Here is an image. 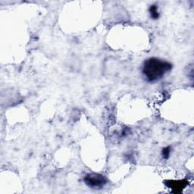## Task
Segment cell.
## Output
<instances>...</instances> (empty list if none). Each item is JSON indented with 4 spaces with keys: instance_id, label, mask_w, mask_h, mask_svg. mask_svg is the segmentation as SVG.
<instances>
[{
    "instance_id": "cell-1",
    "label": "cell",
    "mask_w": 194,
    "mask_h": 194,
    "mask_svg": "<svg viewBox=\"0 0 194 194\" xmlns=\"http://www.w3.org/2000/svg\"><path fill=\"white\" fill-rule=\"evenodd\" d=\"M171 69L172 65L169 62L158 58H149L143 62L142 74L146 81L153 83L163 78Z\"/></svg>"
},
{
    "instance_id": "cell-2",
    "label": "cell",
    "mask_w": 194,
    "mask_h": 194,
    "mask_svg": "<svg viewBox=\"0 0 194 194\" xmlns=\"http://www.w3.org/2000/svg\"><path fill=\"white\" fill-rule=\"evenodd\" d=\"M84 182L89 187L93 189H100L107 184V179L102 174L90 173L85 176Z\"/></svg>"
},
{
    "instance_id": "cell-3",
    "label": "cell",
    "mask_w": 194,
    "mask_h": 194,
    "mask_svg": "<svg viewBox=\"0 0 194 194\" xmlns=\"http://www.w3.org/2000/svg\"><path fill=\"white\" fill-rule=\"evenodd\" d=\"M149 13H150L151 17L153 19H158L159 17V11H158V7L157 5H151L150 8L149 9Z\"/></svg>"
},
{
    "instance_id": "cell-4",
    "label": "cell",
    "mask_w": 194,
    "mask_h": 194,
    "mask_svg": "<svg viewBox=\"0 0 194 194\" xmlns=\"http://www.w3.org/2000/svg\"><path fill=\"white\" fill-rule=\"evenodd\" d=\"M186 185H187V183L184 182V181H174V182H172V185L171 186L172 188H174V189H181V188L185 187Z\"/></svg>"
},
{
    "instance_id": "cell-5",
    "label": "cell",
    "mask_w": 194,
    "mask_h": 194,
    "mask_svg": "<svg viewBox=\"0 0 194 194\" xmlns=\"http://www.w3.org/2000/svg\"><path fill=\"white\" fill-rule=\"evenodd\" d=\"M170 151H171V149L170 147H165V149H163L162 152V155L163 158L165 159H168L170 156Z\"/></svg>"
}]
</instances>
